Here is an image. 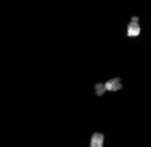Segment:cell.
<instances>
[{"label":"cell","mask_w":151,"mask_h":147,"mask_svg":"<svg viewBox=\"0 0 151 147\" xmlns=\"http://www.w3.org/2000/svg\"><path fill=\"white\" fill-rule=\"evenodd\" d=\"M140 32H141V27L139 24V17L133 16V17H131L130 24L127 25V35L131 38H134V36H138Z\"/></svg>","instance_id":"1"},{"label":"cell","mask_w":151,"mask_h":147,"mask_svg":"<svg viewBox=\"0 0 151 147\" xmlns=\"http://www.w3.org/2000/svg\"><path fill=\"white\" fill-rule=\"evenodd\" d=\"M105 87L109 92H116V91H120L123 87V84L121 82L120 77H114V78L107 80L105 83Z\"/></svg>","instance_id":"2"},{"label":"cell","mask_w":151,"mask_h":147,"mask_svg":"<svg viewBox=\"0 0 151 147\" xmlns=\"http://www.w3.org/2000/svg\"><path fill=\"white\" fill-rule=\"evenodd\" d=\"M104 146V134L94 133L90 138V147H103Z\"/></svg>","instance_id":"3"},{"label":"cell","mask_w":151,"mask_h":147,"mask_svg":"<svg viewBox=\"0 0 151 147\" xmlns=\"http://www.w3.org/2000/svg\"><path fill=\"white\" fill-rule=\"evenodd\" d=\"M106 87H105V84L103 83H97L95 85V92H96V95L101 96L105 92H106Z\"/></svg>","instance_id":"4"}]
</instances>
